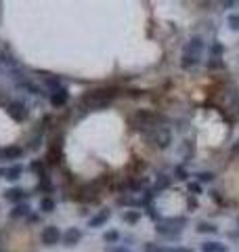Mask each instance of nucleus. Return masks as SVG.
<instances>
[{
	"mask_svg": "<svg viewBox=\"0 0 239 252\" xmlns=\"http://www.w3.org/2000/svg\"><path fill=\"white\" fill-rule=\"evenodd\" d=\"M67 101H69V91L65 89V86L59 89V91H53L51 93V105L55 109H61L63 105H67Z\"/></svg>",
	"mask_w": 239,
	"mask_h": 252,
	"instance_id": "nucleus-7",
	"label": "nucleus"
},
{
	"mask_svg": "<svg viewBox=\"0 0 239 252\" xmlns=\"http://www.w3.org/2000/svg\"><path fill=\"white\" fill-rule=\"evenodd\" d=\"M164 248L162 246H157V244L153 242H147V244H143V252H162Z\"/></svg>",
	"mask_w": 239,
	"mask_h": 252,
	"instance_id": "nucleus-28",
	"label": "nucleus"
},
{
	"mask_svg": "<svg viewBox=\"0 0 239 252\" xmlns=\"http://www.w3.org/2000/svg\"><path fill=\"white\" fill-rule=\"evenodd\" d=\"M21 156H23V149L17 145H9L2 149V160H19Z\"/></svg>",
	"mask_w": 239,
	"mask_h": 252,
	"instance_id": "nucleus-11",
	"label": "nucleus"
},
{
	"mask_svg": "<svg viewBox=\"0 0 239 252\" xmlns=\"http://www.w3.org/2000/svg\"><path fill=\"white\" fill-rule=\"evenodd\" d=\"M197 183L202 185V183H212L214 181V172H208V170H202V172H197Z\"/></svg>",
	"mask_w": 239,
	"mask_h": 252,
	"instance_id": "nucleus-21",
	"label": "nucleus"
},
{
	"mask_svg": "<svg viewBox=\"0 0 239 252\" xmlns=\"http://www.w3.org/2000/svg\"><path fill=\"white\" fill-rule=\"evenodd\" d=\"M28 191L26 189H21V187H11V189H6L4 191V200H9V202H13L15 206H17V204H21L23 200L28 198Z\"/></svg>",
	"mask_w": 239,
	"mask_h": 252,
	"instance_id": "nucleus-9",
	"label": "nucleus"
},
{
	"mask_svg": "<svg viewBox=\"0 0 239 252\" xmlns=\"http://www.w3.org/2000/svg\"><path fill=\"white\" fill-rule=\"evenodd\" d=\"M6 114H9L11 120H15V122H26L28 118H30L28 107L23 105L21 101H11V103L6 105Z\"/></svg>",
	"mask_w": 239,
	"mask_h": 252,
	"instance_id": "nucleus-4",
	"label": "nucleus"
},
{
	"mask_svg": "<svg viewBox=\"0 0 239 252\" xmlns=\"http://www.w3.org/2000/svg\"><path fill=\"white\" fill-rule=\"evenodd\" d=\"M120 240V233L116 229H111V231H105L103 233V242H107V244H116Z\"/></svg>",
	"mask_w": 239,
	"mask_h": 252,
	"instance_id": "nucleus-23",
	"label": "nucleus"
},
{
	"mask_svg": "<svg viewBox=\"0 0 239 252\" xmlns=\"http://www.w3.org/2000/svg\"><path fill=\"white\" fill-rule=\"evenodd\" d=\"M0 160H2V149H0Z\"/></svg>",
	"mask_w": 239,
	"mask_h": 252,
	"instance_id": "nucleus-36",
	"label": "nucleus"
},
{
	"mask_svg": "<svg viewBox=\"0 0 239 252\" xmlns=\"http://www.w3.org/2000/svg\"><path fill=\"white\" fill-rule=\"evenodd\" d=\"M30 204H26V202H21V204H17L13 210H11V217L13 219H21V217H30Z\"/></svg>",
	"mask_w": 239,
	"mask_h": 252,
	"instance_id": "nucleus-14",
	"label": "nucleus"
},
{
	"mask_svg": "<svg viewBox=\"0 0 239 252\" xmlns=\"http://www.w3.org/2000/svg\"><path fill=\"white\" fill-rule=\"evenodd\" d=\"M202 51H204V40H202V38H191L189 44L185 46V55H182V57L199 61V55H202Z\"/></svg>",
	"mask_w": 239,
	"mask_h": 252,
	"instance_id": "nucleus-6",
	"label": "nucleus"
},
{
	"mask_svg": "<svg viewBox=\"0 0 239 252\" xmlns=\"http://www.w3.org/2000/svg\"><path fill=\"white\" fill-rule=\"evenodd\" d=\"M105 252H132V250L122 248V246H107V248H105Z\"/></svg>",
	"mask_w": 239,
	"mask_h": 252,
	"instance_id": "nucleus-32",
	"label": "nucleus"
},
{
	"mask_svg": "<svg viewBox=\"0 0 239 252\" xmlns=\"http://www.w3.org/2000/svg\"><path fill=\"white\" fill-rule=\"evenodd\" d=\"M61 240H63V246H65V248H74L76 244L82 240V231H80L78 227H69V229L63 233Z\"/></svg>",
	"mask_w": 239,
	"mask_h": 252,
	"instance_id": "nucleus-8",
	"label": "nucleus"
},
{
	"mask_svg": "<svg viewBox=\"0 0 239 252\" xmlns=\"http://www.w3.org/2000/svg\"><path fill=\"white\" fill-rule=\"evenodd\" d=\"M197 231H199V233H216L218 227L212 225V223H199V225H197Z\"/></svg>",
	"mask_w": 239,
	"mask_h": 252,
	"instance_id": "nucleus-22",
	"label": "nucleus"
},
{
	"mask_svg": "<svg viewBox=\"0 0 239 252\" xmlns=\"http://www.w3.org/2000/svg\"><path fill=\"white\" fill-rule=\"evenodd\" d=\"M109 217H111V210H109V208H101L97 215L89 219V227H92V229H97V227H103V225H105L107 220H109Z\"/></svg>",
	"mask_w": 239,
	"mask_h": 252,
	"instance_id": "nucleus-10",
	"label": "nucleus"
},
{
	"mask_svg": "<svg viewBox=\"0 0 239 252\" xmlns=\"http://www.w3.org/2000/svg\"><path fill=\"white\" fill-rule=\"evenodd\" d=\"M30 170L31 172H38V177L44 175V160H34V162L30 164Z\"/></svg>",
	"mask_w": 239,
	"mask_h": 252,
	"instance_id": "nucleus-24",
	"label": "nucleus"
},
{
	"mask_svg": "<svg viewBox=\"0 0 239 252\" xmlns=\"http://www.w3.org/2000/svg\"><path fill=\"white\" fill-rule=\"evenodd\" d=\"M182 154H185V160H189V158L193 156V143H191V141L182 143Z\"/></svg>",
	"mask_w": 239,
	"mask_h": 252,
	"instance_id": "nucleus-29",
	"label": "nucleus"
},
{
	"mask_svg": "<svg viewBox=\"0 0 239 252\" xmlns=\"http://www.w3.org/2000/svg\"><path fill=\"white\" fill-rule=\"evenodd\" d=\"M187 189H189L191 195H199V193H202V185H199L197 181H191V183H187Z\"/></svg>",
	"mask_w": 239,
	"mask_h": 252,
	"instance_id": "nucleus-26",
	"label": "nucleus"
},
{
	"mask_svg": "<svg viewBox=\"0 0 239 252\" xmlns=\"http://www.w3.org/2000/svg\"><path fill=\"white\" fill-rule=\"evenodd\" d=\"M147 137L153 141L155 147H159V149L170 147V143H172V135H170V130L166 128V126H153V128H149Z\"/></svg>",
	"mask_w": 239,
	"mask_h": 252,
	"instance_id": "nucleus-3",
	"label": "nucleus"
},
{
	"mask_svg": "<svg viewBox=\"0 0 239 252\" xmlns=\"http://www.w3.org/2000/svg\"><path fill=\"white\" fill-rule=\"evenodd\" d=\"M21 175H23V166H21V164H13V166H9L4 170V179L6 181H17V179H21Z\"/></svg>",
	"mask_w": 239,
	"mask_h": 252,
	"instance_id": "nucleus-12",
	"label": "nucleus"
},
{
	"mask_svg": "<svg viewBox=\"0 0 239 252\" xmlns=\"http://www.w3.org/2000/svg\"><path fill=\"white\" fill-rule=\"evenodd\" d=\"M170 185H172V179L166 177V175H162V177H157L155 185H153V191H155V193H157V191H164V189H168Z\"/></svg>",
	"mask_w": 239,
	"mask_h": 252,
	"instance_id": "nucleus-16",
	"label": "nucleus"
},
{
	"mask_svg": "<svg viewBox=\"0 0 239 252\" xmlns=\"http://www.w3.org/2000/svg\"><path fill=\"white\" fill-rule=\"evenodd\" d=\"M147 215H149L151 219H153V220H159V219H162V217H159L157 212H155V208H153V206H147Z\"/></svg>",
	"mask_w": 239,
	"mask_h": 252,
	"instance_id": "nucleus-33",
	"label": "nucleus"
},
{
	"mask_svg": "<svg viewBox=\"0 0 239 252\" xmlns=\"http://www.w3.org/2000/svg\"><path fill=\"white\" fill-rule=\"evenodd\" d=\"M227 26L233 32H239V15H229V17H227Z\"/></svg>",
	"mask_w": 239,
	"mask_h": 252,
	"instance_id": "nucleus-25",
	"label": "nucleus"
},
{
	"mask_svg": "<svg viewBox=\"0 0 239 252\" xmlns=\"http://www.w3.org/2000/svg\"><path fill=\"white\" fill-rule=\"evenodd\" d=\"M61 238L63 235L55 225H46L42 229V235H40V240H42L44 246H57V244L61 242Z\"/></svg>",
	"mask_w": 239,
	"mask_h": 252,
	"instance_id": "nucleus-5",
	"label": "nucleus"
},
{
	"mask_svg": "<svg viewBox=\"0 0 239 252\" xmlns=\"http://www.w3.org/2000/svg\"><path fill=\"white\" fill-rule=\"evenodd\" d=\"M222 51H225V46L220 42H212V57H220Z\"/></svg>",
	"mask_w": 239,
	"mask_h": 252,
	"instance_id": "nucleus-30",
	"label": "nucleus"
},
{
	"mask_svg": "<svg viewBox=\"0 0 239 252\" xmlns=\"http://www.w3.org/2000/svg\"><path fill=\"white\" fill-rule=\"evenodd\" d=\"M122 220H126V223H130V225L139 223V220H141V212H137V210H128V212H124V215H122Z\"/></svg>",
	"mask_w": 239,
	"mask_h": 252,
	"instance_id": "nucleus-19",
	"label": "nucleus"
},
{
	"mask_svg": "<svg viewBox=\"0 0 239 252\" xmlns=\"http://www.w3.org/2000/svg\"><path fill=\"white\" fill-rule=\"evenodd\" d=\"M237 225H239V217H237Z\"/></svg>",
	"mask_w": 239,
	"mask_h": 252,
	"instance_id": "nucleus-38",
	"label": "nucleus"
},
{
	"mask_svg": "<svg viewBox=\"0 0 239 252\" xmlns=\"http://www.w3.org/2000/svg\"><path fill=\"white\" fill-rule=\"evenodd\" d=\"M202 250L204 252H227V246L222 242H204Z\"/></svg>",
	"mask_w": 239,
	"mask_h": 252,
	"instance_id": "nucleus-15",
	"label": "nucleus"
},
{
	"mask_svg": "<svg viewBox=\"0 0 239 252\" xmlns=\"http://www.w3.org/2000/svg\"><path fill=\"white\" fill-rule=\"evenodd\" d=\"M44 82L51 86V91H59V89H63V86H61V78L53 76V74H44Z\"/></svg>",
	"mask_w": 239,
	"mask_h": 252,
	"instance_id": "nucleus-17",
	"label": "nucleus"
},
{
	"mask_svg": "<svg viewBox=\"0 0 239 252\" xmlns=\"http://www.w3.org/2000/svg\"><path fill=\"white\" fill-rule=\"evenodd\" d=\"M162 252H193L191 248H182V246H179V248H164Z\"/></svg>",
	"mask_w": 239,
	"mask_h": 252,
	"instance_id": "nucleus-34",
	"label": "nucleus"
},
{
	"mask_svg": "<svg viewBox=\"0 0 239 252\" xmlns=\"http://www.w3.org/2000/svg\"><path fill=\"white\" fill-rule=\"evenodd\" d=\"M208 67H210V69H220V67H222L220 57H212V59L208 61Z\"/></svg>",
	"mask_w": 239,
	"mask_h": 252,
	"instance_id": "nucleus-31",
	"label": "nucleus"
},
{
	"mask_svg": "<svg viewBox=\"0 0 239 252\" xmlns=\"http://www.w3.org/2000/svg\"><path fill=\"white\" fill-rule=\"evenodd\" d=\"M0 175H4V170H0Z\"/></svg>",
	"mask_w": 239,
	"mask_h": 252,
	"instance_id": "nucleus-37",
	"label": "nucleus"
},
{
	"mask_svg": "<svg viewBox=\"0 0 239 252\" xmlns=\"http://www.w3.org/2000/svg\"><path fill=\"white\" fill-rule=\"evenodd\" d=\"M0 252H2V250H0Z\"/></svg>",
	"mask_w": 239,
	"mask_h": 252,
	"instance_id": "nucleus-39",
	"label": "nucleus"
},
{
	"mask_svg": "<svg viewBox=\"0 0 239 252\" xmlns=\"http://www.w3.org/2000/svg\"><path fill=\"white\" fill-rule=\"evenodd\" d=\"M187 206H189V210H193V208H197V200L191 195V198L187 200Z\"/></svg>",
	"mask_w": 239,
	"mask_h": 252,
	"instance_id": "nucleus-35",
	"label": "nucleus"
},
{
	"mask_svg": "<svg viewBox=\"0 0 239 252\" xmlns=\"http://www.w3.org/2000/svg\"><path fill=\"white\" fill-rule=\"evenodd\" d=\"M120 94L118 89H94L82 94V103L89 109H103Z\"/></svg>",
	"mask_w": 239,
	"mask_h": 252,
	"instance_id": "nucleus-1",
	"label": "nucleus"
},
{
	"mask_svg": "<svg viewBox=\"0 0 239 252\" xmlns=\"http://www.w3.org/2000/svg\"><path fill=\"white\" fill-rule=\"evenodd\" d=\"M38 189H40V191H46V193H51V191H53V183H51V179L46 177V175H40Z\"/></svg>",
	"mask_w": 239,
	"mask_h": 252,
	"instance_id": "nucleus-20",
	"label": "nucleus"
},
{
	"mask_svg": "<svg viewBox=\"0 0 239 252\" xmlns=\"http://www.w3.org/2000/svg\"><path fill=\"white\" fill-rule=\"evenodd\" d=\"M61 158H63V152H61V145H59V141H57V145H53L49 149V154H46V162H49V164H57Z\"/></svg>",
	"mask_w": 239,
	"mask_h": 252,
	"instance_id": "nucleus-13",
	"label": "nucleus"
},
{
	"mask_svg": "<svg viewBox=\"0 0 239 252\" xmlns=\"http://www.w3.org/2000/svg\"><path fill=\"white\" fill-rule=\"evenodd\" d=\"M40 210H42L44 215H49V212H53V210H55V200H53V198H49V195H46V198H42V200H40Z\"/></svg>",
	"mask_w": 239,
	"mask_h": 252,
	"instance_id": "nucleus-18",
	"label": "nucleus"
},
{
	"mask_svg": "<svg viewBox=\"0 0 239 252\" xmlns=\"http://www.w3.org/2000/svg\"><path fill=\"white\" fill-rule=\"evenodd\" d=\"M187 225V217H170V219H159L157 220V227H155V231L159 235H164V238H179L180 231H182V227Z\"/></svg>",
	"mask_w": 239,
	"mask_h": 252,
	"instance_id": "nucleus-2",
	"label": "nucleus"
},
{
	"mask_svg": "<svg viewBox=\"0 0 239 252\" xmlns=\"http://www.w3.org/2000/svg\"><path fill=\"white\" fill-rule=\"evenodd\" d=\"M174 177H177L179 181H187L189 179V172L185 170V166H177V168H174Z\"/></svg>",
	"mask_w": 239,
	"mask_h": 252,
	"instance_id": "nucleus-27",
	"label": "nucleus"
}]
</instances>
